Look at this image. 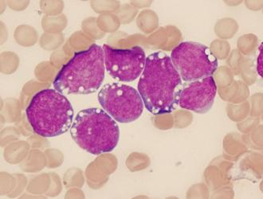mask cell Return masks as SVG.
<instances>
[{"label": "cell", "instance_id": "9c48e42d", "mask_svg": "<svg viewBox=\"0 0 263 199\" xmlns=\"http://www.w3.org/2000/svg\"><path fill=\"white\" fill-rule=\"evenodd\" d=\"M262 44L260 46L259 55L258 57V65H257V70H258L259 76H262Z\"/></svg>", "mask_w": 263, "mask_h": 199}, {"label": "cell", "instance_id": "6da1fadb", "mask_svg": "<svg viewBox=\"0 0 263 199\" xmlns=\"http://www.w3.org/2000/svg\"><path fill=\"white\" fill-rule=\"evenodd\" d=\"M183 86L171 57L165 53L155 52L146 57L137 91L148 112L153 115L173 112L179 105Z\"/></svg>", "mask_w": 263, "mask_h": 199}, {"label": "cell", "instance_id": "52a82bcc", "mask_svg": "<svg viewBox=\"0 0 263 199\" xmlns=\"http://www.w3.org/2000/svg\"><path fill=\"white\" fill-rule=\"evenodd\" d=\"M106 71L115 80L132 82L141 76L144 69L146 55L141 47L115 49L103 46Z\"/></svg>", "mask_w": 263, "mask_h": 199}, {"label": "cell", "instance_id": "7a4b0ae2", "mask_svg": "<svg viewBox=\"0 0 263 199\" xmlns=\"http://www.w3.org/2000/svg\"><path fill=\"white\" fill-rule=\"evenodd\" d=\"M105 74L103 48L93 44L74 53L58 73L53 87L63 94H91L99 90Z\"/></svg>", "mask_w": 263, "mask_h": 199}, {"label": "cell", "instance_id": "ba28073f", "mask_svg": "<svg viewBox=\"0 0 263 199\" xmlns=\"http://www.w3.org/2000/svg\"><path fill=\"white\" fill-rule=\"evenodd\" d=\"M217 85L213 76L185 82L180 93L179 105L182 109L199 114L209 112L215 103Z\"/></svg>", "mask_w": 263, "mask_h": 199}, {"label": "cell", "instance_id": "8992f818", "mask_svg": "<svg viewBox=\"0 0 263 199\" xmlns=\"http://www.w3.org/2000/svg\"><path fill=\"white\" fill-rule=\"evenodd\" d=\"M98 102L109 116L121 124L138 120L144 111V102L137 89L125 84H105L98 93Z\"/></svg>", "mask_w": 263, "mask_h": 199}, {"label": "cell", "instance_id": "3957f363", "mask_svg": "<svg viewBox=\"0 0 263 199\" xmlns=\"http://www.w3.org/2000/svg\"><path fill=\"white\" fill-rule=\"evenodd\" d=\"M26 114L34 132L46 138L63 135L73 125V106L64 94L56 89H43L36 93Z\"/></svg>", "mask_w": 263, "mask_h": 199}, {"label": "cell", "instance_id": "5b68a950", "mask_svg": "<svg viewBox=\"0 0 263 199\" xmlns=\"http://www.w3.org/2000/svg\"><path fill=\"white\" fill-rule=\"evenodd\" d=\"M173 66L184 82L210 77L217 70V57L205 45L183 42L172 51Z\"/></svg>", "mask_w": 263, "mask_h": 199}, {"label": "cell", "instance_id": "277c9868", "mask_svg": "<svg viewBox=\"0 0 263 199\" xmlns=\"http://www.w3.org/2000/svg\"><path fill=\"white\" fill-rule=\"evenodd\" d=\"M70 135L84 151L99 155L111 152L118 146L120 128L117 121L104 109L89 108L77 114Z\"/></svg>", "mask_w": 263, "mask_h": 199}]
</instances>
